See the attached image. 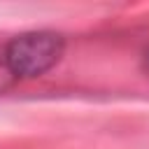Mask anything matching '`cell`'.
I'll list each match as a JSON object with an SVG mask.
<instances>
[{"mask_svg": "<svg viewBox=\"0 0 149 149\" xmlns=\"http://www.w3.org/2000/svg\"><path fill=\"white\" fill-rule=\"evenodd\" d=\"M65 49V40L58 33L51 30H33V33H21L14 40L7 42L2 61L9 74L33 79L51 70Z\"/></svg>", "mask_w": 149, "mask_h": 149, "instance_id": "1", "label": "cell"}, {"mask_svg": "<svg viewBox=\"0 0 149 149\" xmlns=\"http://www.w3.org/2000/svg\"><path fill=\"white\" fill-rule=\"evenodd\" d=\"M144 70H147V72H149V49H147V51H144Z\"/></svg>", "mask_w": 149, "mask_h": 149, "instance_id": "2", "label": "cell"}]
</instances>
